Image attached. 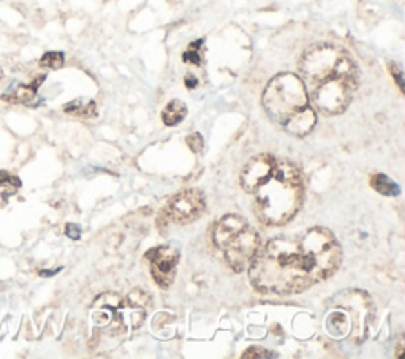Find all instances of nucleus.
Returning a JSON list of instances; mask_svg holds the SVG:
<instances>
[{"instance_id": "13", "label": "nucleus", "mask_w": 405, "mask_h": 359, "mask_svg": "<svg viewBox=\"0 0 405 359\" xmlns=\"http://www.w3.org/2000/svg\"><path fill=\"white\" fill-rule=\"evenodd\" d=\"M63 111L68 114L75 116H83V117H92L95 116L97 108L94 101H84V100H75L72 103L63 106Z\"/></svg>"}, {"instance_id": "10", "label": "nucleus", "mask_w": 405, "mask_h": 359, "mask_svg": "<svg viewBox=\"0 0 405 359\" xmlns=\"http://www.w3.org/2000/svg\"><path fill=\"white\" fill-rule=\"evenodd\" d=\"M43 79H45V76H40L30 84H13L2 95V100L10 101V103H29V101L35 99L37 90H39Z\"/></svg>"}, {"instance_id": "2", "label": "nucleus", "mask_w": 405, "mask_h": 359, "mask_svg": "<svg viewBox=\"0 0 405 359\" xmlns=\"http://www.w3.org/2000/svg\"><path fill=\"white\" fill-rule=\"evenodd\" d=\"M299 70L307 95L323 114L347 110L358 88V68L347 52L331 45L310 48L301 59Z\"/></svg>"}, {"instance_id": "9", "label": "nucleus", "mask_w": 405, "mask_h": 359, "mask_svg": "<svg viewBox=\"0 0 405 359\" xmlns=\"http://www.w3.org/2000/svg\"><path fill=\"white\" fill-rule=\"evenodd\" d=\"M277 160H274L271 155H257L252 160H248L244 170L241 171V185L247 194H253L261 182L273 173L274 165Z\"/></svg>"}, {"instance_id": "21", "label": "nucleus", "mask_w": 405, "mask_h": 359, "mask_svg": "<svg viewBox=\"0 0 405 359\" xmlns=\"http://www.w3.org/2000/svg\"><path fill=\"white\" fill-rule=\"evenodd\" d=\"M186 84H187L188 89H193L198 84V81H197L195 76H192V74H188V76L186 78Z\"/></svg>"}, {"instance_id": "20", "label": "nucleus", "mask_w": 405, "mask_h": 359, "mask_svg": "<svg viewBox=\"0 0 405 359\" xmlns=\"http://www.w3.org/2000/svg\"><path fill=\"white\" fill-rule=\"evenodd\" d=\"M66 234L68 236L70 239L78 240L81 238V228L78 227V225H75V223H68L66 227Z\"/></svg>"}, {"instance_id": "12", "label": "nucleus", "mask_w": 405, "mask_h": 359, "mask_svg": "<svg viewBox=\"0 0 405 359\" xmlns=\"http://www.w3.org/2000/svg\"><path fill=\"white\" fill-rule=\"evenodd\" d=\"M371 185L375 192H379L380 195H385V196H397L399 194H401V189H399L396 182L391 181L386 174H382V173L372 176Z\"/></svg>"}, {"instance_id": "6", "label": "nucleus", "mask_w": 405, "mask_h": 359, "mask_svg": "<svg viewBox=\"0 0 405 359\" xmlns=\"http://www.w3.org/2000/svg\"><path fill=\"white\" fill-rule=\"evenodd\" d=\"M95 325L110 336H126L143 325L146 312L144 304L133 296L122 298L106 293L95 299L92 307Z\"/></svg>"}, {"instance_id": "4", "label": "nucleus", "mask_w": 405, "mask_h": 359, "mask_svg": "<svg viewBox=\"0 0 405 359\" xmlns=\"http://www.w3.org/2000/svg\"><path fill=\"white\" fill-rule=\"evenodd\" d=\"M253 209L263 223L284 225L295 217L304 196L302 176L295 165L275 162L273 173L253 190Z\"/></svg>"}, {"instance_id": "1", "label": "nucleus", "mask_w": 405, "mask_h": 359, "mask_svg": "<svg viewBox=\"0 0 405 359\" xmlns=\"http://www.w3.org/2000/svg\"><path fill=\"white\" fill-rule=\"evenodd\" d=\"M342 261V249L326 228L299 236L275 238L257 250L250 263V280L258 291L291 294L325 280Z\"/></svg>"}, {"instance_id": "16", "label": "nucleus", "mask_w": 405, "mask_h": 359, "mask_svg": "<svg viewBox=\"0 0 405 359\" xmlns=\"http://www.w3.org/2000/svg\"><path fill=\"white\" fill-rule=\"evenodd\" d=\"M0 185L8 187L10 189L8 194H14V192L21 187V181L18 178H14V176H12L10 173L0 171Z\"/></svg>"}, {"instance_id": "18", "label": "nucleus", "mask_w": 405, "mask_h": 359, "mask_svg": "<svg viewBox=\"0 0 405 359\" xmlns=\"http://www.w3.org/2000/svg\"><path fill=\"white\" fill-rule=\"evenodd\" d=\"M187 144L190 146L193 152H201L203 149V136L199 133H192V135L187 136Z\"/></svg>"}, {"instance_id": "19", "label": "nucleus", "mask_w": 405, "mask_h": 359, "mask_svg": "<svg viewBox=\"0 0 405 359\" xmlns=\"http://www.w3.org/2000/svg\"><path fill=\"white\" fill-rule=\"evenodd\" d=\"M390 72H391V76L396 79V83L399 85V89H401V92H404V79H402V68L397 65V63L390 62Z\"/></svg>"}, {"instance_id": "15", "label": "nucleus", "mask_w": 405, "mask_h": 359, "mask_svg": "<svg viewBox=\"0 0 405 359\" xmlns=\"http://www.w3.org/2000/svg\"><path fill=\"white\" fill-rule=\"evenodd\" d=\"M63 62H66V57H63L62 52H56V51L46 52V54L40 59L41 67L52 68V70L61 68L63 65Z\"/></svg>"}, {"instance_id": "3", "label": "nucleus", "mask_w": 405, "mask_h": 359, "mask_svg": "<svg viewBox=\"0 0 405 359\" xmlns=\"http://www.w3.org/2000/svg\"><path fill=\"white\" fill-rule=\"evenodd\" d=\"M263 106L273 122L295 136L309 135L317 124V112L309 103L306 85L293 73L277 74L269 81Z\"/></svg>"}, {"instance_id": "5", "label": "nucleus", "mask_w": 405, "mask_h": 359, "mask_svg": "<svg viewBox=\"0 0 405 359\" xmlns=\"http://www.w3.org/2000/svg\"><path fill=\"white\" fill-rule=\"evenodd\" d=\"M214 243L224 252L225 260L235 272L247 269L260 247L258 233L246 218L235 216V214L225 216L215 225Z\"/></svg>"}, {"instance_id": "17", "label": "nucleus", "mask_w": 405, "mask_h": 359, "mask_svg": "<svg viewBox=\"0 0 405 359\" xmlns=\"http://www.w3.org/2000/svg\"><path fill=\"white\" fill-rule=\"evenodd\" d=\"M275 355H273V353H269L268 350H264V348H260V347H253V348H248V350L242 355V358L244 359H248V358H273Z\"/></svg>"}, {"instance_id": "11", "label": "nucleus", "mask_w": 405, "mask_h": 359, "mask_svg": "<svg viewBox=\"0 0 405 359\" xmlns=\"http://www.w3.org/2000/svg\"><path fill=\"white\" fill-rule=\"evenodd\" d=\"M186 116H187V106L184 105L181 100H171L170 103L165 106L164 114H161V119H164L165 125L172 127V125H177L179 122H182Z\"/></svg>"}, {"instance_id": "7", "label": "nucleus", "mask_w": 405, "mask_h": 359, "mask_svg": "<svg viewBox=\"0 0 405 359\" xmlns=\"http://www.w3.org/2000/svg\"><path fill=\"white\" fill-rule=\"evenodd\" d=\"M204 195L199 190H186L172 196L159 216L160 227H166L170 223L187 225L201 216L204 212Z\"/></svg>"}, {"instance_id": "8", "label": "nucleus", "mask_w": 405, "mask_h": 359, "mask_svg": "<svg viewBox=\"0 0 405 359\" xmlns=\"http://www.w3.org/2000/svg\"><path fill=\"white\" fill-rule=\"evenodd\" d=\"M146 258L150 263V274L161 288H168L176 276L177 261H179V250L172 245H161L146 254Z\"/></svg>"}, {"instance_id": "14", "label": "nucleus", "mask_w": 405, "mask_h": 359, "mask_svg": "<svg viewBox=\"0 0 405 359\" xmlns=\"http://www.w3.org/2000/svg\"><path fill=\"white\" fill-rule=\"evenodd\" d=\"M203 40H197L193 41L192 45H188L187 51L184 52V62L187 63H193V65H201L203 63V54H201V46H203Z\"/></svg>"}]
</instances>
